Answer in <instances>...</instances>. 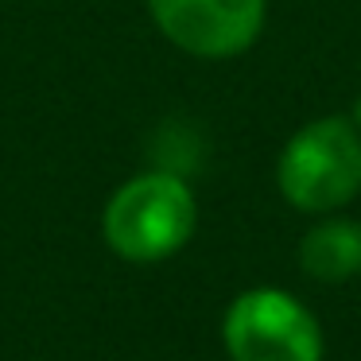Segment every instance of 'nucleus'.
<instances>
[{
    "label": "nucleus",
    "instance_id": "1",
    "mask_svg": "<svg viewBox=\"0 0 361 361\" xmlns=\"http://www.w3.org/2000/svg\"><path fill=\"white\" fill-rule=\"evenodd\" d=\"M198 198L171 167H152L125 179L102 210V237L121 260L156 264L195 237Z\"/></svg>",
    "mask_w": 361,
    "mask_h": 361
},
{
    "label": "nucleus",
    "instance_id": "2",
    "mask_svg": "<svg viewBox=\"0 0 361 361\" xmlns=\"http://www.w3.org/2000/svg\"><path fill=\"white\" fill-rule=\"evenodd\" d=\"M283 202L303 214H334L361 195V133L350 117H319L295 128L276 159Z\"/></svg>",
    "mask_w": 361,
    "mask_h": 361
},
{
    "label": "nucleus",
    "instance_id": "3",
    "mask_svg": "<svg viewBox=\"0 0 361 361\" xmlns=\"http://www.w3.org/2000/svg\"><path fill=\"white\" fill-rule=\"evenodd\" d=\"M221 342L233 361H322V326L291 291L249 288L226 307Z\"/></svg>",
    "mask_w": 361,
    "mask_h": 361
},
{
    "label": "nucleus",
    "instance_id": "4",
    "mask_svg": "<svg viewBox=\"0 0 361 361\" xmlns=\"http://www.w3.org/2000/svg\"><path fill=\"white\" fill-rule=\"evenodd\" d=\"M156 32L190 59H237L260 39L268 0H144Z\"/></svg>",
    "mask_w": 361,
    "mask_h": 361
},
{
    "label": "nucleus",
    "instance_id": "5",
    "mask_svg": "<svg viewBox=\"0 0 361 361\" xmlns=\"http://www.w3.org/2000/svg\"><path fill=\"white\" fill-rule=\"evenodd\" d=\"M299 268L319 283H345L361 272V226L350 218H322L299 241Z\"/></svg>",
    "mask_w": 361,
    "mask_h": 361
},
{
    "label": "nucleus",
    "instance_id": "6",
    "mask_svg": "<svg viewBox=\"0 0 361 361\" xmlns=\"http://www.w3.org/2000/svg\"><path fill=\"white\" fill-rule=\"evenodd\" d=\"M350 121H353V128H357V133H361V97H357V102H353V109H350Z\"/></svg>",
    "mask_w": 361,
    "mask_h": 361
}]
</instances>
